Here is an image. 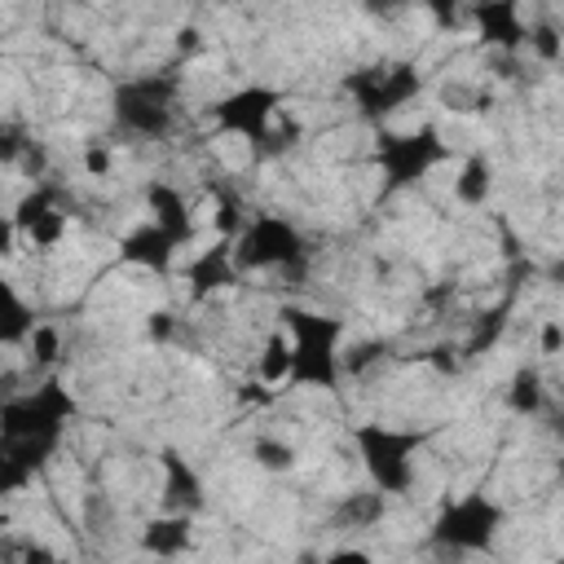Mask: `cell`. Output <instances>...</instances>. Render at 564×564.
<instances>
[{"label":"cell","instance_id":"cell-10","mask_svg":"<svg viewBox=\"0 0 564 564\" xmlns=\"http://www.w3.org/2000/svg\"><path fill=\"white\" fill-rule=\"evenodd\" d=\"M476 35L485 44H494L498 53H520L524 40H529V18H524V4L520 0H480L467 9Z\"/></svg>","mask_w":564,"mask_h":564},{"label":"cell","instance_id":"cell-26","mask_svg":"<svg viewBox=\"0 0 564 564\" xmlns=\"http://www.w3.org/2000/svg\"><path fill=\"white\" fill-rule=\"evenodd\" d=\"M66 225H70V216L57 207V212H48V216H40L22 238L35 247V251H53L57 242H62V234H66Z\"/></svg>","mask_w":564,"mask_h":564},{"label":"cell","instance_id":"cell-23","mask_svg":"<svg viewBox=\"0 0 564 564\" xmlns=\"http://www.w3.org/2000/svg\"><path fill=\"white\" fill-rule=\"evenodd\" d=\"M26 357H31L35 370H53L62 361V330L53 322H40L31 330V339H26Z\"/></svg>","mask_w":564,"mask_h":564},{"label":"cell","instance_id":"cell-4","mask_svg":"<svg viewBox=\"0 0 564 564\" xmlns=\"http://www.w3.org/2000/svg\"><path fill=\"white\" fill-rule=\"evenodd\" d=\"M502 529H507V507L485 489H467V494H454L436 511V520L427 529V546L458 555V560L463 555H489L494 542L502 538Z\"/></svg>","mask_w":564,"mask_h":564},{"label":"cell","instance_id":"cell-25","mask_svg":"<svg viewBox=\"0 0 564 564\" xmlns=\"http://www.w3.org/2000/svg\"><path fill=\"white\" fill-rule=\"evenodd\" d=\"M300 137H304V128L282 110V115L273 119V128L264 132V141L256 145V154H286L291 145H300Z\"/></svg>","mask_w":564,"mask_h":564},{"label":"cell","instance_id":"cell-3","mask_svg":"<svg viewBox=\"0 0 564 564\" xmlns=\"http://www.w3.org/2000/svg\"><path fill=\"white\" fill-rule=\"evenodd\" d=\"M436 436V427H397L383 419H366L352 427V449L366 467V480L375 494L397 498L414 489L419 476V454L427 449V441Z\"/></svg>","mask_w":564,"mask_h":564},{"label":"cell","instance_id":"cell-31","mask_svg":"<svg viewBox=\"0 0 564 564\" xmlns=\"http://www.w3.org/2000/svg\"><path fill=\"white\" fill-rule=\"evenodd\" d=\"M538 348H542V357H560V348H564V326H560L555 317H546V322L538 326Z\"/></svg>","mask_w":564,"mask_h":564},{"label":"cell","instance_id":"cell-33","mask_svg":"<svg viewBox=\"0 0 564 564\" xmlns=\"http://www.w3.org/2000/svg\"><path fill=\"white\" fill-rule=\"evenodd\" d=\"M18 225H13V216L9 212H0V260H9L13 251H18Z\"/></svg>","mask_w":564,"mask_h":564},{"label":"cell","instance_id":"cell-28","mask_svg":"<svg viewBox=\"0 0 564 564\" xmlns=\"http://www.w3.org/2000/svg\"><path fill=\"white\" fill-rule=\"evenodd\" d=\"M31 141H35V137H31L22 123H9V119H4V123H0V163H4V167H18L22 154L31 150Z\"/></svg>","mask_w":564,"mask_h":564},{"label":"cell","instance_id":"cell-15","mask_svg":"<svg viewBox=\"0 0 564 564\" xmlns=\"http://www.w3.org/2000/svg\"><path fill=\"white\" fill-rule=\"evenodd\" d=\"M185 282H189V291H194L198 300L212 295V291H225V286L242 282V273L234 269V256H229V238H220L216 247L198 251V256L189 260V269H185Z\"/></svg>","mask_w":564,"mask_h":564},{"label":"cell","instance_id":"cell-34","mask_svg":"<svg viewBox=\"0 0 564 564\" xmlns=\"http://www.w3.org/2000/svg\"><path fill=\"white\" fill-rule=\"evenodd\" d=\"M13 564H57V555H53L48 546H40V542H26V546L13 555Z\"/></svg>","mask_w":564,"mask_h":564},{"label":"cell","instance_id":"cell-30","mask_svg":"<svg viewBox=\"0 0 564 564\" xmlns=\"http://www.w3.org/2000/svg\"><path fill=\"white\" fill-rule=\"evenodd\" d=\"M31 480H35V476H26L18 463H9V458L0 454V498H13V494H22Z\"/></svg>","mask_w":564,"mask_h":564},{"label":"cell","instance_id":"cell-5","mask_svg":"<svg viewBox=\"0 0 564 564\" xmlns=\"http://www.w3.org/2000/svg\"><path fill=\"white\" fill-rule=\"evenodd\" d=\"M176 101H181V75L150 70L119 79L110 93V119L119 132L141 141H163L176 128Z\"/></svg>","mask_w":564,"mask_h":564},{"label":"cell","instance_id":"cell-35","mask_svg":"<svg viewBox=\"0 0 564 564\" xmlns=\"http://www.w3.org/2000/svg\"><path fill=\"white\" fill-rule=\"evenodd\" d=\"M145 326H150V339H172V335H176V317H172V313H163V308H159V313H150V322H145Z\"/></svg>","mask_w":564,"mask_h":564},{"label":"cell","instance_id":"cell-17","mask_svg":"<svg viewBox=\"0 0 564 564\" xmlns=\"http://www.w3.org/2000/svg\"><path fill=\"white\" fill-rule=\"evenodd\" d=\"M489 198H494V163H489V154H467L454 176V203L485 207Z\"/></svg>","mask_w":564,"mask_h":564},{"label":"cell","instance_id":"cell-13","mask_svg":"<svg viewBox=\"0 0 564 564\" xmlns=\"http://www.w3.org/2000/svg\"><path fill=\"white\" fill-rule=\"evenodd\" d=\"M176 251H181V247H176L159 225H150V220L132 225V229L119 238V260L132 264V269H141V273H172Z\"/></svg>","mask_w":564,"mask_h":564},{"label":"cell","instance_id":"cell-9","mask_svg":"<svg viewBox=\"0 0 564 564\" xmlns=\"http://www.w3.org/2000/svg\"><path fill=\"white\" fill-rule=\"evenodd\" d=\"M344 84H348V93H352L361 119L383 123L388 115L405 110V106L423 93V70H419L414 62H375V66L352 70Z\"/></svg>","mask_w":564,"mask_h":564},{"label":"cell","instance_id":"cell-11","mask_svg":"<svg viewBox=\"0 0 564 564\" xmlns=\"http://www.w3.org/2000/svg\"><path fill=\"white\" fill-rule=\"evenodd\" d=\"M159 467H163V511H176V516H198L207 507V489H203V476L198 467L181 454V449H159Z\"/></svg>","mask_w":564,"mask_h":564},{"label":"cell","instance_id":"cell-21","mask_svg":"<svg viewBox=\"0 0 564 564\" xmlns=\"http://www.w3.org/2000/svg\"><path fill=\"white\" fill-rule=\"evenodd\" d=\"M383 507H388V498L383 494H375V489H361V494H348L344 502H339V511H335V524H352V529H370L379 516H383Z\"/></svg>","mask_w":564,"mask_h":564},{"label":"cell","instance_id":"cell-8","mask_svg":"<svg viewBox=\"0 0 564 564\" xmlns=\"http://www.w3.org/2000/svg\"><path fill=\"white\" fill-rule=\"evenodd\" d=\"M282 110H286V93L278 84H242V88H229L225 97H216L207 119H212V132L238 137L256 150Z\"/></svg>","mask_w":564,"mask_h":564},{"label":"cell","instance_id":"cell-36","mask_svg":"<svg viewBox=\"0 0 564 564\" xmlns=\"http://www.w3.org/2000/svg\"><path fill=\"white\" fill-rule=\"evenodd\" d=\"M300 564H322V555H313V551H304V555H300Z\"/></svg>","mask_w":564,"mask_h":564},{"label":"cell","instance_id":"cell-6","mask_svg":"<svg viewBox=\"0 0 564 564\" xmlns=\"http://www.w3.org/2000/svg\"><path fill=\"white\" fill-rule=\"evenodd\" d=\"M229 256H234L238 273H264V269L300 273L308 260V238L295 229V220H286L278 212H256L229 238Z\"/></svg>","mask_w":564,"mask_h":564},{"label":"cell","instance_id":"cell-16","mask_svg":"<svg viewBox=\"0 0 564 564\" xmlns=\"http://www.w3.org/2000/svg\"><path fill=\"white\" fill-rule=\"evenodd\" d=\"M35 326L40 322H35L31 300L18 291V282L0 278V348H26Z\"/></svg>","mask_w":564,"mask_h":564},{"label":"cell","instance_id":"cell-29","mask_svg":"<svg viewBox=\"0 0 564 564\" xmlns=\"http://www.w3.org/2000/svg\"><path fill=\"white\" fill-rule=\"evenodd\" d=\"M79 163H84L88 176H110L115 172V150L106 141H88L84 154H79Z\"/></svg>","mask_w":564,"mask_h":564},{"label":"cell","instance_id":"cell-22","mask_svg":"<svg viewBox=\"0 0 564 564\" xmlns=\"http://www.w3.org/2000/svg\"><path fill=\"white\" fill-rule=\"evenodd\" d=\"M251 458H256V467H264V471H273V476H282V471H291L295 467V445L291 441H282V436H256L251 441Z\"/></svg>","mask_w":564,"mask_h":564},{"label":"cell","instance_id":"cell-2","mask_svg":"<svg viewBox=\"0 0 564 564\" xmlns=\"http://www.w3.org/2000/svg\"><path fill=\"white\" fill-rule=\"evenodd\" d=\"M278 326L286 330L291 344V375L282 392H339L348 322L339 313H322L286 300L278 304Z\"/></svg>","mask_w":564,"mask_h":564},{"label":"cell","instance_id":"cell-27","mask_svg":"<svg viewBox=\"0 0 564 564\" xmlns=\"http://www.w3.org/2000/svg\"><path fill=\"white\" fill-rule=\"evenodd\" d=\"M242 225H247L242 198L234 189H216V229H220V238H234Z\"/></svg>","mask_w":564,"mask_h":564},{"label":"cell","instance_id":"cell-14","mask_svg":"<svg viewBox=\"0 0 564 564\" xmlns=\"http://www.w3.org/2000/svg\"><path fill=\"white\" fill-rule=\"evenodd\" d=\"M137 546L150 560H181L194 546V516H176V511H159L137 529Z\"/></svg>","mask_w":564,"mask_h":564},{"label":"cell","instance_id":"cell-1","mask_svg":"<svg viewBox=\"0 0 564 564\" xmlns=\"http://www.w3.org/2000/svg\"><path fill=\"white\" fill-rule=\"evenodd\" d=\"M75 419H79L75 392L57 375H44L35 388H26L0 405V454L9 463H18L26 476H35L53 463V454L62 449L66 427Z\"/></svg>","mask_w":564,"mask_h":564},{"label":"cell","instance_id":"cell-19","mask_svg":"<svg viewBox=\"0 0 564 564\" xmlns=\"http://www.w3.org/2000/svg\"><path fill=\"white\" fill-rule=\"evenodd\" d=\"M542 401H546L542 375H538L533 366H520V370L511 375V383H507V405H511L516 414L533 419V414H542Z\"/></svg>","mask_w":564,"mask_h":564},{"label":"cell","instance_id":"cell-24","mask_svg":"<svg viewBox=\"0 0 564 564\" xmlns=\"http://www.w3.org/2000/svg\"><path fill=\"white\" fill-rule=\"evenodd\" d=\"M524 48L538 53L546 66H555L560 53H564V35L555 31V22H529V40H524Z\"/></svg>","mask_w":564,"mask_h":564},{"label":"cell","instance_id":"cell-7","mask_svg":"<svg viewBox=\"0 0 564 564\" xmlns=\"http://www.w3.org/2000/svg\"><path fill=\"white\" fill-rule=\"evenodd\" d=\"M445 159H449V145H445L436 123H423L414 132H383L379 150H375V163H379V176H383V194L419 185Z\"/></svg>","mask_w":564,"mask_h":564},{"label":"cell","instance_id":"cell-20","mask_svg":"<svg viewBox=\"0 0 564 564\" xmlns=\"http://www.w3.org/2000/svg\"><path fill=\"white\" fill-rule=\"evenodd\" d=\"M57 207H62V203H57V189H53V185H44V181H35V185L13 203V212H9V216H13L18 234H26L40 216H48V212H57Z\"/></svg>","mask_w":564,"mask_h":564},{"label":"cell","instance_id":"cell-32","mask_svg":"<svg viewBox=\"0 0 564 564\" xmlns=\"http://www.w3.org/2000/svg\"><path fill=\"white\" fill-rule=\"evenodd\" d=\"M322 564H375V555L366 546H335L322 555Z\"/></svg>","mask_w":564,"mask_h":564},{"label":"cell","instance_id":"cell-12","mask_svg":"<svg viewBox=\"0 0 564 564\" xmlns=\"http://www.w3.org/2000/svg\"><path fill=\"white\" fill-rule=\"evenodd\" d=\"M145 212H150V225H159L176 247L194 242V234H198L194 207H189V198L172 181H150L145 185Z\"/></svg>","mask_w":564,"mask_h":564},{"label":"cell","instance_id":"cell-18","mask_svg":"<svg viewBox=\"0 0 564 564\" xmlns=\"http://www.w3.org/2000/svg\"><path fill=\"white\" fill-rule=\"evenodd\" d=\"M256 375H260V388H282L286 375H291V344H286V330L273 326L260 344V357H256Z\"/></svg>","mask_w":564,"mask_h":564}]
</instances>
